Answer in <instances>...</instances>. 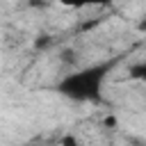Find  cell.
I'll list each match as a JSON object with an SVG mask.
<instances>
[{
	"instance_id": "obj_5",
	"label": "cell",
	"mask_w": 146,
	"mask_h": 146,
	"mask_svg": "<svg viewBox=\"0 0 146 146\" xmlns=\"http://www.w3.org/2000/svg\"><path fill=\"white\" fill-rule=\"evenodd\" d=\"M137 30H139V32H146V16H144V18H139V23H137Z\"/></svg>"
},
{
	"instance_id": "obj_1",
	"label": "cell",
	"mask_w": 146,
	"mask_h": 146,
	"mask_svg": "<svg viewBox=\"0 0 146 146\" xmlns=\"http://www.w3.org/2000/svg\"><path fill=\"white\" fill-rule=\"evenodd\" d=\"M116 64H119V57H112V59H103V62H96L82 68H73L55 84V91L73 103L100 105L105 100L103 84Z\"/></svg>"
},
{
	"instance_id": "obj_4",
	"label": "cell",
	"mask_w": 146,
	"mask_h": 146,
	"mask_svg": "<svg viewBox=\"0 0 146 146\" xmlns=\"http://www.w3.org/2000/svg\"><path fill=\"white\" fill-rule=\"evenodd\" d=\"M62 146H82V144H80V139H78V137H73V135H66V137L62 139Z\"/></svg>"
},
{
	"instance_id": "obj_2",
	"label": "cell",
	"mask_w": 146,
	"mask_h": 146,
	"mask_svg": "<svg viewBox=\"0 0 146 146\" xmlns=\"http://www.w3.org/2000/svg\"><path fill=\"white\" fill-rule=\"evenodd\" d=\"M128 78H130V80H137V82H146V59L132 64V66L128 68Z\"/></svg>"
},
{
	"instance_id": "obj_3",
	"label": "cell",
	"mask_w": 146,
	"mask_h": 146,
	"mask_svg": "<svg viewBox=\"0 0 146 146\" xmlns=\"http://www.w3.org/2000/svg\"><path fill=\"white\" fill-rule=\"evenodd\" d=\"M75 55H78L75 50H62V62L64 64H75V59H78Z\"/></svg>"
}]
</instances>
